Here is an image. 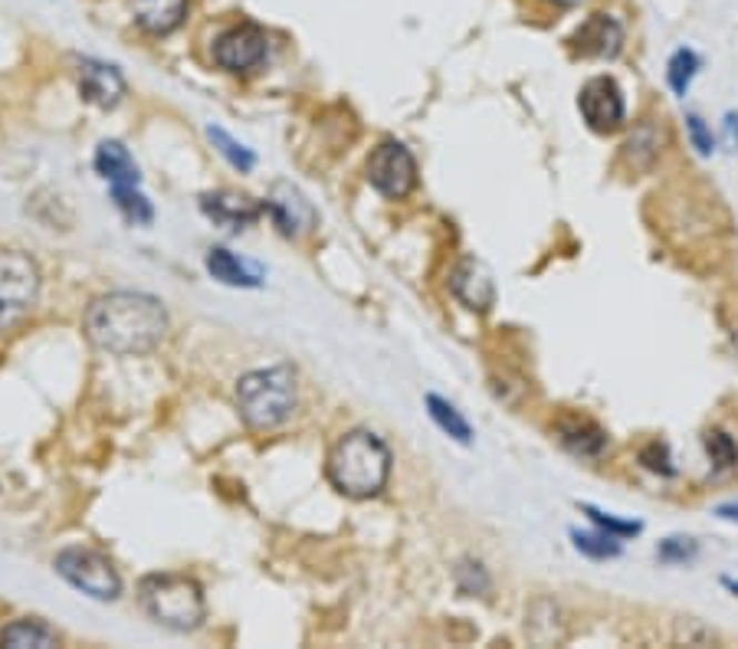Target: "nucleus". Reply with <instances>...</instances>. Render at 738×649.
<instances>
[{
    "label": "nucleus",
    "mask_w": 738,
    "mask_h": 649,
    "mask_svg": "<svg viewBox=\"0 0 738 649\" xmlns=\"http://www.w3.org/2000/svg\"><path fill=\"white\" fill-rule=\"evenodd\" d=\"M168 332L164 305L145 292H112L85 308V335L109 355H148Z\"/></svg>",
    "instance_id": "obj_1"
},
{
    "label": "nucleus",
    "mask_w": 738,
    "mask_h": 649,
    "mask_svg": "<svg viewBox=\"0 0 738 649\" xmlns=\"http://www.w3.org/2000/svg\"><path fill=\"white\" fill-rule=\"evenodd\" d=\"M391 479V449L371 430H348L328 453V483L348 499H371Z\"/></svg>",
    "instance_id": "obj_2"
},
{
    "label": "nucleus",
    "mask_w": 738,
    "mask_h": 649,
    "mask_svg": "<svg viewBox=\"0 0 738 649\" xmlns=\"http://www.w3.org/2000/svg\"><path fill=\"white\" fill-rule=\"evenodd\" d=\"M236 410L250 430H276L295 410V377L290 367L250 371L236 384Z\"/></svg>",
    "instance_id": "obj_3"
},
{
    "label": "nucleus",
    "mask_w": 738,
    "mask_h": 649,
    "mask_svg": "<svg viewBox=\"0 0 738 649\" xmlns=\"http://www.w3.org/2000/svg\"><path fill=\"white\" fill-rule=\"evenodd\" d=\"M139 600L154 623L178 633L198 630L208 613L198 580L184 575H148L139 584Z\"/></svg>",
    "instance_id": "obj_4"
},
{
    "label": "nucleus",
    "mask_w": 738,
    "mask_h": 649,
    "mask_svg": "<svg viewBox=\"0 0 738 649\" xmlns=\"http://www.w3.org/2000/svg\"><path fill=\"white\" fill-rule=\"evenodd\" d=\"M40 298V270L20 250H0V332L30 315Z\"/></svg>",
    "instance_id": "obj_5"
},
{
    "label": "nucleus",
    "mask_w": 738,
    "mask_h": 649,
    "mask_svg": "<svg viewBox=\"0 0 738 649\" xmlns=\"http://www.w3.org/2000/svg\"><path fill=\"white\" fill-rule=\"evenodd\" d=\"M57 571L67 577L75 590L95 597V600H115L122 594V577L112 568L109 558L89 548H67L57 555Z\"/></svg>",
    "instance_id": "obj_6"
},
{
    "label": "nucleus",
    "mask_w": 738,
    "mask_h": 649,
    "mask_svg": "<svg viewBox=\"0 0 738 649\" xmlns=\"http://www.w3.org/2000/svg\"><path fill=\"white\" fill-rule=\"evenodd\" d=\"M371 187L384 197H407L417 184V161L401 142H381L368 158Z\"/></svg>",
    "instance_id": "obj_7"
},
{
    "label": "nucleus",
    "mask_w": 738,
    "mask_h": 649,
    "mask_svg": "<svg viewBox=\"0 0 738 649\" xmlns=\"http://www.w3.org/2000/svg\"><path fill=\"white\" fill-rule=\"evenodd\" d=\"M578 109H582L588 129L600 132V135H610V132H617V129L627 122L624 92H620V85H617L614 79H607V75L588 79V82L582 85Z\"/></svg>",
    "instance_id": "obj_8"
},
{
    "label": "nucleus",
    "mask_w": 738,
    "mask_h": 649,
    "mask_svg": "<svg viewBox=\"0 0 738 649\" xmlns=\"http://www.w3.org/2000/svg\"><path fill=\"white\" fill-rule=\"evenodd\" d=\"M214 60L226 72H253L266 60V33L253 23L226 30L214 43Z\"/></svg>",
    "instance_id": "obj_9"
},
{
    "label": "nucleus",
    "mask_w": 738,
    "mask_h": 649,
    "mask_svg": "<svg viewBox=\"0 0 738 649\" xmlns=\"http://www.w3.org/2000/svg\"><path fill=\"white\" fill-rule=\"evenodd\" d=\"M266 214L273 216V223L280 226V233L283 236H305V233H312V226H315V207L305 201V194L293 187V184H286V181H280V184H273V191H270V201H266Z\"/></svg>",
    "instance_id": "obj_10"
},
{
    "label": "nucleus",
    "mask_w": 738,
    "mask_h": 649,
    "mask_svg": "<svg viewBox=\"0 0 738 649\" xmlns=\"http://www.w3.org/2000/svg\"><path fill=\"white\" fill-rule=\"evenodd\" d=\"M449 292H453L466 308H473V312H489V308L496 305L493 273H489L479 260H473V256L459 260L456 270L449 273Z\"/></svg>",
    "instance_id": "obj_11"
},
{
    "label": "nucleus",
    "mask_w": 738,
    "mask_h": 649,
    "mask_svg": "<svg viewBox=\"0 0 738 649\" xmlns=\"http://www.w3.org/2000/svg\"><path fill=\"white\" fill-rule=\"evenodd\" d=\"M79 92L85 102L99 109H115L125 95V79L122 72L99 60H82L79 63Z\"/></svg>",
    "instance_id": "obj_12"
},
{
    "label": "nucleus",
    "mask_w": 738,
    "mask_h": 649,
    "mask_svg": "<svg viewBox=\"0 0 738 649\" xmlns=\"http://www.w3.org/2000/svg\"><path fill=\"white\" fill-rule=\"evenodd\" d=\"M575 47H578L582 57L614 60L624 47V27L607 13H594L588 23H582V30L575 33Z\"/></svg>",
    "instance_id": "obj_13"
},
{
    "label": "nucleus",
    "mask_w": 738,
    "mask_h": 649,
    "mask_svg": "<svg viewBox=\"0 0 738 649\" xmlns=\"http://www.w3.org/2000/svg\"><path fill=\"white\" fill-rule=\"evenodd\" d=\"M660 151H664V125L657 119H640L634 125V132L627 135L620 154H624V164L630 171L644 174L660 161Z\"/></svg>",
    "instance_id": "obj_14"
},
{
    "label": "nucleus",
    "mask_w": 738,
    "mask_h": 649,
    "mask_svg": "<svg viewBox=\"0 0 738 649\" xmlns=\"http://www.w3.org/2000/svg\"><path fill=\"white\" fill-rule=\"evenodd\" d=\"M201 207H204V214L211 216L214 223H221L226 230H243V226H250L253 220H260V214H263L250 197L233 194V191L204 194V197H201Z\"/></svg>",
    "instance_id": "obj_15"
},
{
    "label": "nucleus",
    "mask_w": 738,
    "mask_h": 649,
    "mask_svg": "<svg viewBox=\"0 0 738 649\" xmlns=\"http://www.w3.org/2000/svg\"><path fill=\"white\" fill-rule=\"evenodd\" d=\"M135 23L151 37H168L181 27L188 13V0H135L132 3Z\"/></svg>",
    "instance_id": "obj_16"
},
{
    "label": "nucleus",
    "mask_w": 738,
    "mask_h": 649,
    "mask_svg": "<svg viewBox=\"0 0 738 649\" xmlns=\"http://www.w3.org/2000/svg\"><path fill=\"white\" fill-rule=\"evenodd\" d=\"M95 171L109 181V187H139V164L119 142H102L95 151Z\"/></svg>",
    "instance_id": "obj_17"
},
{
    "label": "nucleus",
    "mask_w": 738,
    "mask_h": 649,
    "mask_svg": "<svg viewBox=\"0 0 738 649\" xmlns=\"http://www.w3.org/2000/svg\"><path fill=\"white\" fill-rule=\"evenodd\" d=\"M558 443L582 459H597L607 449V433L594 427L590 420H562L558 424Z\"/></svg>",
    "instance_id": "obj_18"
},
{
    "label": "nucleus",
    "mask_w": 738,
    "mask_h": 649,
    "mask_svg": "<svg viewBox=\"0 0 738 649\" xmlns=\"http://www.w3.org/2000/svg\"><path fill=\"white\" fill-rule=\"evenodd\" d=\"M208 273L218 280V283H223V286H240V288H256L260 286V270H253L250 263H243L240 256H233L230 250H223V246H218V250H211L208 253Z\"/></svg>",
    "instance_id": "obj_19"
},
{
    "label": "nucleus",
    "mask_w": 738,
    "mask_h": 649,
    "mask_svg": "<svg viewBox=\"0 0 738 649\" xmlns=\"http://www.w3.org/2000/svg\"><path fill=\"white\" fill-rule=\"evenodd\" d=\"M0 647H10V649L57 647V633H53L47 623H40V620H13L10 627L0 630Z\"/></svg>",
    "instance_id": "obj_20"
},
{
    "label": "nucleus",
    "mask_w": 738,
    "mask_h": 649,
    "mask_svg": "<svg viewBox=\"0 0 738 649\" xmlns=\"http://www.w3.org/2000/svg\"><path fill=\"white\" fill-rule=\"evenodd\" d=\"M427 410H431L434 424H437L446 436H453L456 443H469V439H473V427L463 420V414H459L449 400H443L437 394H427Z\"/></svg>",
    "instance_id": "obj_21"
},
{
    "label": "nucleus",
    "mask_w": 738,
    "mask_h": 649,
    "mask_svg": "<svg viewBox=\"0 0 738 649\" xmlns=\"http://www.w3.org/2000/svg\"><path fill=\"white\" fill-rule=\"evenodd\" d=\"M572 541L582 555H588L594 561H607L620 555V538L607 531H572Z\"/></svg>",
    "instance_id": "obj_22"
},
{
    "label": "nucleus",
    "mask_w": 738,
    "mask_h": 649,
    "mask_svg": "<svg viewBox=\"0 0 738 649\" xmlns=\"http://www.w3.org/2000/svg\"><path fill=\"white\" fill-rule=\"evenodd\" d=\"M699 70V57L692 53V50H676L673 57H669V67H666V79H669V85H673V92L676 95H686V89H689V82H692V75Z\"/></svg>",
    "instance_id": "obj_23"
},
{
    "label": "nucleus",
    "mask_w": 738,
    "mask_h": 649,
    "mask_svg": "<svg viewBox=\"0 0 738 649\" xmlns=\"http://www.w3.org/2000/svg\"><path fill=\"white\" fill-rule=\"evenodd\" d=\"M112 201L125 214V220H132V223H151V216H154L148 197L139 187H112Z\"/></svg>",
    "instance_id": "obj_24"
},
{
    "label": "nucleus",
    "mask_w": 738,
    "mask_h": 649,
    "mask_svg": "<svg viewBox=\"0 0 738 649\" xmlns=\"http://www.w3.org/2000/svg\"><path fill=\"white\" fill-rule=\"evenodd\" d=\"M208 139L218 144V151H221L223 158H226V161H230L236 171H250V168L256 164L253 151H250V148H243L240 142H233V139H230L223 129H214V125H211V129H208Z\"/></svg>",
    "instance_id": "obj_25"
},
{
    "label": "nucleus",
    "mask_w": 738,
    "mask_h": 649,
    "mask_svg": "<svg viewBox=\"0 0 738 649\" xmlns=\"http://www.w3.org/2000/svg\"><path fill=\"white\" fill-rule=\"evenodd\" d=\"M582 508H585V515H588L600 531H607V535H614V538L640 535V521H620V518H614V515H607V511H600V508H594V505H582Z\"/></svg>",
    "instance_id": "obj_26"
},
{
    "label": "nucleus",
    "mask_w": 738,
    "mask_h": 649,
    "mask_svg": "<svg viewBox=\"0 0 738 649\" xmlns=\"http://www.w3.org/2000/svg\"><path fill=\"white\" fill-rule=\"evenodd\" d=\"M706 449H709V456H712V463H716L719 469H729V466L738 463V446L732 443V436H726V433H709V436H706Z\"/></svg>",
    "instance_id": "obj_27"
},
{
    "label": "nucleus",
    "mask_w": 738,
    "mask_h": 649,
    "mask_svg": "<svg viewBox=\"0 0 738 649\" xmlns=\"http://www.w3.org/2000/svg\"><path fill=\"white\" fill-rule=\"evenodd\" d=\"M686 129H689V139H692V148L706 158L712 154V132L706 129V122L699 115H686Z\"/></svg>",
    "instance_id": "obj_28"
},
{
    "label": "nucleus",
    "mask_w": 738,
    "mask_h": 649,
    "mask_svg": "<svg viewBox=\"0 0 738 649\" xmlns=\"http://www.w3.org/2000/svg\"><path fill=\"white\" fill-rule=\"evenodd\" d=\"M692 555H696V545L689 538H669V541L660 545V558L664 561H686Z\"/></svg>",
    "instance_id": "obj_29"
},
{
    "label": "nucleus",
    "mask_w": 738,
    "mask_h": 649,
    "mask_svg": "<svg viewBox=\"0 0 738 649\" xmlns=\"http://www.w3.org/2000/svg\"><path fill=\"white\" fill-rule=\"evenodd\" d=\"M726 139L732 148H738V115H726Z\"/></svg>",
    "instance_id": "obj_30"
},
{
    "label": "nucleus",
    "mask_w": 738,
    "mask_h": 649,
    "mask_svg": "<svg viewBox=\"0 0 738 649\" xmlns=\"http://www.w3.org/2000/svg\"><path fill=\"white\" fill-rule=\"evenodd\" d=\"M719 515H722V518H729V521H738V503L722 505V508H719Z\"/></svg>",
    "instance_id": "obj_31"
},
{
    "label": "nucleus",
    "mask_w": 738,
    "mask_h": 649,
    "mask_svg": "<svg viewBox=\"0 0 738 649\" xmlns=\"http://www.w3.org/2000/svg\"><path fill=\"white\" fill-rule=\"evenodd\" d=\"M545 3H552V7H578L585 0H545Z\"/></svg>",
    "instance_id": "obj_32"
},
{
    "label": "nucleus",
    "mask_w": 738,
    "mask_h": 649,
    "mask_svg": "<svg viewBox=\"0 0 738 649\" xmlns=\"http://www.w3.org/2000/svg\"><path fill=\"white\" fill-rule=\"evenodd\" d=\"M726 587H729V590H736V594H738V584H736V580H726Z\"/></svg>",
    "instance_id": "obj_33"
}]
</instances>
